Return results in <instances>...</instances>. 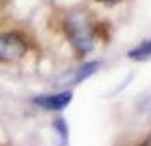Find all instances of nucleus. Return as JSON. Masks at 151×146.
<instances>
[{
    "label": "nucleus",
    "mask_w": 151,
    "mask_h": 146,
    "mask_svg": "<svg viewBox=\"0 0 151 146\" xmlns=\"http://www.w3.org/2000/svg\"><path fill=\"white\" fill-rule=\"evenodd\" d=\"M66 34L71 44L80 55H87L93 48V31L90 27L87 15L82 12H73L66 19Z\"/></svg>",
    "instance_id": "nucleus-1"
},
{
    "label": "nucleus",
    "mask_w": 151,
    "mask_h": 146,
    "mask_svg": "<svg viewBox=\"0 0 151 146\" xmlns=\"http://www.w3.org/2000/svg\"><path fill=\"white\" fill-rule=\"evenodd\" d=\"M73 93L70 90L60 92V93H49V95H37L32 99V102L36 105H39L46 111H61L71 102Z\"/></svg>",
    "instance_id": "nucleus-3"
},
{
    "label": "nucleus",
    "mask_w": 151,
    "mask_h": 146,
    "mask_svg": "<svg viewBox=\"0 0 151 146\" xmlns=\"http://www.w3.org/2000/svg\"><path fill=\"white\" fill-rule=\"evenodd\" d=\"M99 2H102V4H105V5H116V4L121 2V0H99Z\"/></svg>",
    "instance_id": "nucleus-7"
},
{
    "label": "nucleus",
    "mask_w": 151,
    "mask_h": 146,
    "mask_svg": "<svg viewBox=\"0 0 151 146\" xmlns=\"http://www.w3.org/2000/svg\"><path fill=\"white\" fill-rule=\"evenodd\" d=\"M127 56L134 61H148V60H151V39L139 42L136 48H132L127 53Z\"/></svg>",
    "instance_id": "nucleus-5"
},
{
    "label": "nucleus",
    "mask_w": 151,
    "mask_h": 146,
    "mask_svg": "<svg viewBox=\"0 0 151 146\" xmlns=\"http://www.w3.org/2000/svg\"><path fill=\"white\" fill-rule=\"evenodd\" d=\"M53 124H55V129L60 132L61 139L66 141V138H68V126H66V122H65V119H56Z\"/></svg>",
    "instance_id": "nucleus-6"
},
{
    "label": "nucleus",
    "mask_w": 151,
    "mask_h": 146,
    "mask_svg": "<svg viewBox=\"0 0 151 146\" xmlns=\"http://www.w3.org/2000/svg\"><path fill=\"white\" fill-rule=\"evenodd\" d=\"M99 66H100V63H99V61L83 63L80 68H76L75 71L68 77L70 82H71V83H80V82H83V80H87V78H90L97 70H99Z\"/></svg>",
    "instance_id": "nucleus-4"
},
{
    "label": "nucleus",
    "mask_w": 151,
    "mask_h": 146,
    "mask_svg": "<svg viewBox=\"0 0 151 146\" xmlns=\"http://www.w3.org/2000/svg\"><path fill=\"white\" fill-rule=\"evenodd\" d=\"M27 53V42L17 32L0 34V61H17Z\"/></svg>",
    "instance_id": "nucleus-2"
}]
</instances>
